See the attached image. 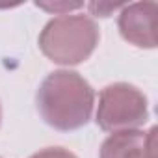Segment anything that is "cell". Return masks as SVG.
Wrapping results in <instances>:
<instances>
[{
    "mask_svg": "<svg viewBox=\"0 0 158 158\" xmlns=\"http://www.w3.org/2000/svg\"><path fill=\"white\" fill-rule=\"evenodd\" d=\"M37 104L45 121L56 128L71 130L86 125L93 108V91L76 73H54L43 82Z\"/></svg>",
    "mask_w": 158,
    "mask_h": 158,
    "instance_id": "6da1fadb",
    "label": "cell"
},
{
    "mask_svg": "<svg viewBox=\"0 0 158 158\" xmlns=\"http://www.w3.org/2000/svg\"><path fill=\"white\" fill-rule=\"evenodd\" d=\"M97 43V28L84 17H61L52 21L43 35L41 48L60 63H76L89 56Z\"/></svg>",
    "mask_w": 158,
    "mask_h": 158,
    "instance_id": "7a4b0ae2",
    "label": "cell"
},
{
    "mask_svg": "<svg viewBox=\"0 0 158 158\" xmlns=\"http://www.w3.org/2000/svg\"><path fill=\"white\" fill-rule=\"evenodd\" d=\"M145 117H147L145 99L134 88L117 84L102 91L99 119H97L102 128L106 130L130 128L143 123Z\"/></svg>",
    "mask_w": 158,
    "mask_h": 158,
    "instance_id": "3957f363",
    "label": "cell"
},
{
    "mask_svg": "<svg viewBox=\"0 0 158 158\" xmlns=\"http://www.w3.org/2000/svg\"><path fill=\"white\" fill-rule=\"evenodd\" d=\"M154 134L151 132H115L102 145L101 158H154Z\"/></svg>",
    "mask_w": 158,
    "mask_h": 158,
    "instance_id": "277c9868",
    "label": "cell"
},
{
    "mask_svg": "<svg viewBox=\"0 0 158 158\" xmlns=\"http://www.w3.org/2000/svg\"><path fill=\"white\" fill-rule=\"evenodd\" d=\"M145 6L136 4L121 17V32L139 47H154V15L143 13Z\"/></svg>",
    "mask_w": 158,
    "mask_h": 158,
    "instance_id": "5b68a950",
    "label": "cell"
},
{
    "mask_svg": "<svg viewBox=\"0 0 158 158\" xmlns=\"http://www.w3.org/2000/svg\"><path fill=\"white\" fill-rule=\"evenodd\" d=\"M32 158H74V156L67 151H61V149H47L43 152L34 154Z\"/></svg>",
    "mask_w": 158,
    "mask_h": 158,
    "instance_id": "8992f818",
    "label": "cell"
}]
</instances>
